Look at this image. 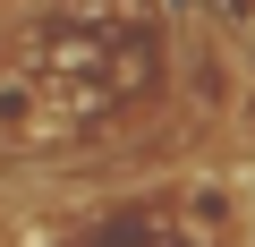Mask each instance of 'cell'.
I'll return each instance as SVG.
<instances>
[{"label":"cell","mask_w":255,"mask_h":247,"mask_svg":"<svg viewBox=\"0 0 255 247\" xmlns=\"http://www.w3.org/2000/svg\"><path fill=\"white\" fill-rule=\"evenodd\" d=\"M179 222H187V239H230V230L247 222V205H238V179H213V171H196V179H187V196H179Z\"/></svg>","instance_id":"cell-1"},{"label":"cell","mask_w":255,"mask_h":247,"mask_svg":"<svg viewBox=\"0 0 255 247\" xmlns=\"http://www.w3.org/2000/svg\"><path fill=\"white\" fill-rule=\"evenodd\" d=\"M26 9H43V0H0V26H17Z\"/></svg>","instance_id":"cell-2"},{"label":"cell","mask_w":255,"mask_h":247,"mask_svg":"<svg viewBox=\"0 0 255 247\" xmlns=\"http://www.w3.org/2000/svg\"><path fill=\"white\" fill-rule=\"evenodd\" d=\"M247 60H255V9H247Z\"/></svg>","instance_id":"cell-3"}]
</instances>
